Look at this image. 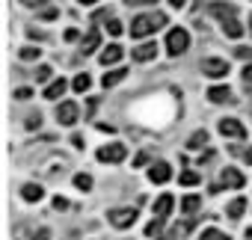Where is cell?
<instances>
[{
  "mask_svg": "<svg viewBox=\"0 0 252 240\" xmlns=\"http://www.w3.org/2000/svg\"><path fill=\"white\" fill-rule=\"evenodd\" d=\"M137 222V208H116L110 210V225L116 228H131Z\"/></svg>",
  "mask_w": 252,
  "mask_h": 240,
  "instance_id": "277c9868",
  "label": "cell"
},
{
  "mask_svg": "<svg viewBox=\"0 0 252 240\" xmlns=\"http://www.w3.org/2000/svg\"><path fill=\"white\" fill-rule=\"evenodd\" d=\"M220 134L228 137V140H243L246 137V128L237 122V119H222V122H220Z\"/></svg>",
  "mask_w": 252,
  "mask_h": 240,
  "instance_id": "5b68a950",
  "label": "cell"
},
{
  "mask_svg": "<svg viewBox=\"0 0 252 240\" xmlns=\"http://www.w3.org/2000/svg\"><path fill=\"white\" fill-rule=\"evenodd\" d=\"M222 187H243V175L237 169H222Z\"/></svg>",
  "mask_w": 252,
  "mask_h": 240,
  "instance_id": "2e32d148",
  "label": "cell"
},
{
  "mask_svg": "<svg viewBox=\"0 0 252 240\" xmlns=\"http://www.w3.org/2000/svg\"><path fill=\"white\" fill-rule=\"evenodd\" d=\"M202 74H208V77H225L228 74V62L225 60H202Z\"/></svg>",
  "mask_w": 252,
  "mask_h": 240,
  "instance_id": "8992f818",
  "label": "cell"
},
{
  "mask_svg": "<svg viewBox=\"0 0 252 240\" xmlns=\"http://www.w3.org/2000/svg\"><path fill=\"white\" fill-rule=\"evenodd\" d=\"M187 146H190V149H205V146H208V131H196V134L187 140Z\"/></svg>",
  "mask_w": 252,
  "mask_h": 240,
  "instance_id": "44dd1931",
  "label": "cell"
},
{
  "mask_svg": "<svg viewBox=\"0 0 252 240\" xmlns=\"http://www.w3.org/2000/svg\"><path fill=\"white\" fill-rule=\"evenodd\" d=\"M208 98H211L214 104H225V101H231V89H228V86H211V89H208Z\"/></svg>",
  "mask_w": 252,
  "mask_h": 240,
  "instance_id": "4fadbf2b",
  "label": "cell"
},
{
  "mask_svg": "<svg viewBox=\"0 0 252 240\" xmlns=\"http://www.w3.org/2000/svg\"><path fill=\"white\" fill-rule=\"evenodd\" d=\"M187 48H190V36H187V30H184V27L169 30V36H166V51H169L172 57H178V54H184Z\"/></svg>",
  "mask_w": 252,
  "mask_h": 240,
  "instance_id": "7a4b0ae2",
  "label": "cell"
},
{
  "mask_svg": "<svg viewBox=\"0 0 252 240\" xmlns=\"http://www.w3.org/2000/svg\"><path fill=\"white\" fill-rule=\"evenodd\" d=\"M169 178H172V166L169 163H163V160L160 163H152V169H149V181L152 184H166Z\"/></svg>",
  "mask_w": 252,
  "mask_h": 240,
  "instance_id": "52a82bcc",
  "label": "cell"
},
{
  "mask_svg": "<svg viewBox=\"0 0 252 240\" xmlns=\"http://www.w3.org/2000/svg\"><path fill=\"white\" fill-rule=\"evenodd\" d=\"M39 54H42V51H39V48H33V45H27V48H21V51H18V57H21L24 62H30V60H39Z\"/></svg>",
  "mask_w": 252,
  "mask_h": 240,
  "instance_id": "603a6c76",
  "label": "cell"
},
{
  "mask_svg": "<svg viewBox=\"0 0 252 240\" xmlns=\"http://www.w3.org/2000/svg\"><path fill=\"white\" fill-rule=\"evenodd\" d=\"M125 157H128V149H125L122 143H113V146H101L98 149V160L101 163H122Z\"/></svg>",
  "mask_w": 252,
  "mask_h": 240,
  "instance_id": "3957f363",
  "label": "cell"
},
{
  "mask_svg": "<svg viewBox=\"0 0 252 240\" xmlns=\"http://www.w3.org/2000/svg\"><path fill=\"white\" fill-rule=\"evenodd\" d=\"M24 125H27L30 131H36V128L42 125V116H27V122H24Z\"/></svg>",
  "mask_w": 252,
  "mask_h": 240,
  "instance_id": "1f68e13d",
  "label": "cell"
},
{
  "mask_svg": "<svg viewBox=\"0 0 252 240\" xmlns=\"http://www.w3.org/2000/svg\"><path fill=\"white\" fill-rule=\"evenodd\" d=\"M57 119L63 125H74L77 122V104L74 101H63L60 107H57Z\"/></svg>",
  "mask_w": 252,
  "mask_h": 240,
  "instance_id": "ba28073f",
  "label": "cell"
},
{
  "mask_svg": "<svg viewBox=\"0 0 252 240\" xmlns=\"http://www.w3.org/2000/svg\"><path fill=\"white\" fill-rule=\"evenodd\" d=\"M15 98H18V101H27V98H33V92H30L27 86H18V89H15Z\"/></svg>",
  "mask_w": 252,
  "mask_h": 240,
  "instance_id": "4dcf8cb0",
  "label": "cell"
},
{
  "mask_svg": "<svg viewBox=\"0 0 252 240\" xmlns=\"http://www.w3.org/2000/svg\"><path fill=\"white\" fill-rule=\"evenodd\" d=\"M234 54H237L240 60H252V48H237Z\"/></svg>",
  "mask_w": 252,
  "mask_h": 240,
  "instance_id": "836d02e7",
  "label": "cell"
},
{
  "mask_svg": "<svg viewBox=\"0 0 252 240\" xmlns=\"http://www.w3.org/2000/svg\"><path fill=\"white\" fill-rule=\"evenodd\" d=\"M125 74H128V71H125V68H113L110 74H104V77H101V83H104V86L110 89V86H116L119 80H125Z\"/></svg>",
  "mask_w": 252,
  "mask_h": 240,
  "instance_id": "ac0fdd59",
  "label": "cell"
},
{
  "mask_svg": "<svg viewBox=\"0 0 252 240\" xmlns=\"http://www.w3.org/2000/svg\"><path fill=\"white\" fill-rule=\"evenodd\" d=\"M89 86H92L89 74H77V77H74V92H86Z\"/></svg>",
  "mask_w": 252,
  "mask_h": 240,
  "instance_id": "cb8c5ba5",
  "label": "cell"
},
{
  "mask_svg": "<svg viewBox=\"0 0 252 240\" xmlns=\"http://www.w3.org/2000/svg\"><path fill=\"white\" fill-rule=\"evenodd\" d=\"M166 24V15L163 12H152V15H137L134 18V24H131V36L134 39H146V36H152L158 27H163Z\"/></svg>",
  "mask_w": 252,
  "mask_h": 240,
  "instance_id": "6da1fadb",
  "label": "cell"
},
{
  "mask_svg": "<svg viewBox=\"0 0 252 240\" xmlns=\"http://www.w3.org/2000/svg\"><path fill=\"white\" fill-rule=\"evenodd\" d=\"M119 60H122V48H119V45L104 48V54H101V65H113V62H119Z\"/></svg>",
  "mask_w": 252,
  "mask_h": 240,
  "instance_id": "e0dca14e",
  "label": "cell"
},
{
  "mask_svg": "<svg viewBox=\"0 0 252 240\" xmlns=\"http://www.w3.org/2000/svg\"><path fill=\"white\" fill-rule=\"evenodd\" d=\"M21 3H24V6H30V9H33V6H45V3H48V0H21Z\"/></svg>",
  "mask_w": 252,
  "mask_h": 240,
  "instance_id": "8d00e7d4",
  "label": "cell"
},
{
  "mask_svg": "<svg viewBox=\"0 0 252 240\" xmlns=\"http://www.w3.org/2000/svg\"><path fill=\"white\" fill-rule=\"evenodd\" d=\"M80 3H86V6H92V3H98V0H80Z\"/></svg>",
  "mask_w": 252,
  "mask_h": 240,
  "instance_id": "ee69618b",
  "label": "cell"
},
{
  "mask_svg": "<svg viewBox=\"0 0 252 240\" xmlns=\"http://www.w3.org/2000/svg\"><path fill=\"white\" fill-rule=\"evenodd\" d=\"M74 187L77 190H92V178L89 175H74Z\"/></svg>",
  "mask_w": 252,
  "mask_h": 240,
  "instance_id": "484cf974",
  "label": "cell"
},
{
  "mask_svg": "<svg viewBox=\"0 0 252 240\" xmlns=\"http://www.w3.org/2000/svg\"><path fill=\"white\" fill-rule=\"evenodd\" d=\"M249 30H252V24H249Z\"/></svg>",
  "mask_w": 252,
  "mask_h": 240,
  "instance_id": "bcb514c9",
  "label": "cell"
},
{
  "mask_svg": "<svg viewBox=\"0 0 252 240\" xmlns=\"http://www.w3.org/2000/svg\"><path fill=\"white\" fill-rule=\"evenodd\" d=\"M243 80H246V83H252V62L243 68Z\"/></svg>",
  "mask_w": 252,
  "mask_h": 240,
  "instance_id": "ab89813d",
  "label": "cell"
},
{
  "mask_svg": "<svg viewBox=\"0 0 252 240\" xmlns=\"http://www.w3.org/2000/svg\"><path fill=\"white\" fill-rule=\"evenodd\" d=\"M160 228H163V216H155V219H152V222L146 225V234H152V237H155V234H158Z\"/></svg>",
  "mask_w": 252,
  "mask_h": 240,
  "instance_id": "4316f807",
  "label": "cell"
},
{
  "mask_svg": "<svg viewBox=\"0 0 252 240\" xmlns=\"http://www.w3.org/2000/svg\"><path fill=\"white\" fill-rule=\"evenodd\" d=\"M222 33H225L228 39H240V36H243V24H240L237 18H228V21H222Z\"/></svg>",
  "mask_w": 252,
  "mask_h": 240,
  "instance_id": "9a60e30c",
  "label": "cell"
},
{
  "mask_svg": "<svg viewBox=\"0 0 252 240\" xmlns=\"http://www.w3.org/2000/svg\"><path fill=\"white\" fill-rule=\"evenodd\" d=\"M202 240H231V237H225V234H220L217 228H208V231L202 234Z\"/></svg>",
  "mask_w": 252,
  "mask_h": 240,
  "instance_id": "f546056e",
  "label": "cell"
},
{
  "mask_svg": "<svg viewBox=\"0 0 252 240\" xmlns=\"http://www.w3.org/2000/svg\"><path fill=\"white\" fill-rule=\"evenodd\" d=\"M42 18H45V21H54V18H57V9H54V6H45V9H42Z\"/></svg>",
  "mask_w": 252,
  "mask_h": 240,
  "instance_id": "d6a6232c",
  "label": "cell"
},
{
  "mask_svg": "<svg viewBox=\"0 0 252 240\" xmlns=\"http://www.w3.org/2000/svg\"><path fill=\"white\" fill-rule=\"evenodd\" d=\"M125 3H131V6H149V3H158V0H125Z\"/></svg>",
  "mask_w": 252,
  "mask_h": 240,
  "instance_id": "e575fe53",
  "label": "cell"
},
{
  "mask_svg": "<svg viewBox=\"0 0 252 240\" xmlns=\"http://www.w3.org/2000/svg\"><path fill=\"white\" fill-rule=\"evenodd\" d=\"M122 30H125V27H122V21H116V18H110V21H107V33H110V36H119Z\"/></svg>",
  "mask_w": 252,
  "mask_h": 240,
  "instance_id": "83f0119b",
  "label": "cell"
},
{
  "mask_svg": "<svg viewBox=\"0 0 252 240\" xmlns=\"http://www.w3.org/2000/svg\"><path fill=\"white\" fill-rule=\"evenodd\" d=\"M51 237V231L48 228H42V231H36V240H48Z\"/></svg>",
  "mask_w": 252,
  "mask_h": 240,
  "instance_id": "60d3db41",
  "label": "cell"
},
{
  "mask_svg": "<svg viewBox=\"0 0 252 240\" xmlns=\"http://www.w3.org/2000/svg\"><path fill=\"white\" fill-rule=\"evenodd\" d=\"M169 3H172V6H175V9H181V6H184V3H187V0H169Z\"/></svg>",
  "mask_w": 252,
  "mask_h": 240,
  "instance_id": "b9f144b4",
  "label": "cell"
},
{
  "mask_svg": "<svg viewBox=\"0 0 252 240\" xmlns=\"http://www.w3.org/2000/svg\"><path fill=\"white\" fill-rule=\"evenodd\" d=\"M246 237H249V240H252V225H249V228H246Z\"/></svg>",
  "mask_w": 252,
  "mask_h": 240,
  "instance_id": "f6af8a7d",
  "label": "cell"
},
{
  "mask_svg": "<svg viewBox=\"0 0 252 240\" xmlns=\"http://www.w3.org/2000/svg\"><path fill=\"white\" fill-rule=\"evenodd\" d=\"M199 205H202V199H199V196H187V199L181 202V210H184V213H196V210H199Z\"/></svg>",
  "mask_w": 252,
  "mask_h": 240,
  "instance_id": "7402d4cb",
  "label": "cell"
},
{
  "mask_svg": "<svg viewBox=\"0 0 252 240\" xmlns=\"http://www.w3.org/2000/svg\"><path fill=\"white\" fill-rule=\"evenodd\" d=\"M181 184H184V187H196V184H199V172H193V169L181 172Z\"/></svg>",
  "mask_w": 252,
  "mask_h": 240,
  "instance_id": "d4e9b609",
  "label": "cell"
},
{
  "mask_svg": "<svg viewBox=\"0 0 252 240\" xmlns=\"http://www.w3.org/2000/svg\"><path fill=\"white\" fill-rule=\"evenodd\" d=\"M98 45H101V33H98V30L92 27V30H89L86 36H83V42H80V51H83V54H92V51H95Z\"/></svg>",
  "mask_w": 252,
  "mask_h": 240,
  "instance_id": "8fae6325",
  "label": "cell"
},
{
  "mask_svg": "<svg viewBox=\"0 0 252 240\" xmlns=\"http://www.w3.org/2000/svg\"><path fill=\"white\" fill-rule=\"evenodd\" d=\"M143 163H149V154L143 151V154H137V160H134V166H143Z\"/></svg>",
  "mask_w": 252,
  "mask_h": 240,
  "instance_id": "f35d334b",
  "label": "cell"
},
{
  "mask_svg": "<svg viewBox=\"0 0 252 240\" xmlns=\"http://www.w3.org/2000/svg\"><path fill=\"white\" fill-rule=\"evenodd\" d=\"M51 74H54V71H51V65H39L36 80H39V83H45V80H51Z\"/></svg>",
  "mask_w": 252,
  "mask_h": 240,
  "instance_id": "f1b7e54d",
  "label": "cell"
},
{
  "mask_svg": "<svg viewBox=\"0 0 252 240\" xmlns=\"http://www.w3.org/2000/svg\"><path fill=\"white\" fill-rule=\"evenodd\" d=\"M172 205H175V199H172L169 193H163V196L155 202V216H163V219H166V216H169V210H172Z\"/></svg>",
  "mask_w": 252,
  "mask_h": 240,
  "instance_id": "7c38bea8",
  "label": "cell"
},
{
  "mask_svg": "<svg viewBox=\"0 0 252 240\" xmlns=\"http://www.w3.org/2000/svg\"><path fill=\"white\" fill-rule=\"evenodd\" d=\"M21 196H24V202H42L45 190H42V184H24L21 187Z\"/></svg>",
  "mask_w": 252,
  "mask_h": 240,
  "instance_id": "5bb4252c",
  "label": "cell"
},
{
  "mask_svg": "<svg viewBox=\"0 0 252 240\" xmlns=\"http://www.w3.org/2000/svg\"><path fill=\"white\" fill-rule=\"evenodd\" d=\"M95 107H98V101H95V98H89V104H86V119L95 113Z\"/></svg>",
  "mask_w": 252,
  "mask_h": 240,
  "instance_id": "74e56055",
  "label": "cell"
},
{
  "mask_svg": "<svg viewBox=\"0 0 252 240\" xmlns=\"http://www.w3.org/2000/svg\"><path fill=\"white\" fill-rule=\"evenodd\" d=\"M208 12H211L214 18H220V21H228V18L237 15V6H234V3H211Z\"/></svg>",
  "mask_w": 252,
  "mask_h": 240,
  "instance_id": "9c48e42d",
  "label": "cell"
},
{
  "mask_svg": "<svg viewBox=\"0 0 252 240\" xmlns=\"http://www.w3.org/2000/svg\"><path fill=\"white\" fill-rule=\"evenodd\" d=\"M243 157H246V163H252V149H246V151H243Z\"/></svg>",
  "mask_w": 252,
  "mask_h": 240,
  "instance_id": "7bdbcfd3",
  "label": "cell"
},
{
  "mask_svg": "<svg viewBox=\"0 0 252 240\" xmlns=\"http://www.w3.org/2000/svg\"><path fill=\"white\" fill-rule=\"evenodd\" d=\"M54 208H57V210H65V208H68V202H65L63 196H57V199H54Z\"/></svg>",
  "mask_w": 252,
  "mask_h": 240,
  "instance_id": "d590c367",
  "label": "cell"
},
{
  "mask_svg": "<svg viewBox=\"0 0 252 240\" xmlns=\"http://www.w3.org/2000/svg\"><path fill=\"white\" fill-rule=\"evenodd\" d=\"M243 210H246V199H240V196H237V199H231V202H228V210H225V213H228L231 219H237Z\"/></svg>",
  "mask_w": 252,
  "mask_h": 240,
  "instance_id": "d6986e66",
  "label": "cell"
},
{
  "mask_svg": "<svg viewBox=\"0 0 252 240\" xmlns=\"http://www.w3.org/2000/svg\"><path fill=\"white\" fill-rule=\"evenodd\" d=\"M155 57H158V45H152V42L134 48V60H137V62H149V60H155Z\"/></svg>",
  "mask_w": 252,
  "mask_h": 240,
  "instance_id": "30bf717a",
  "label": "cell"
},
{
  "mask_svg": "<svg viewBox=\"0 0 252 240\" xmlns=\"http://www.w3.org/2000/svg\"><path fill=\"white\" fill-rule=\"evenodd\" d=\"M63 92H65V80L60 77V80H54V83H51V86L45 89V98H51V101H54V98H60Z\"/></svg>",
  "mask_w": 252,
  "mask_h": 240,
  "instance_id": "ffe728a7",
  "label": "cell"
}]
</instances>
